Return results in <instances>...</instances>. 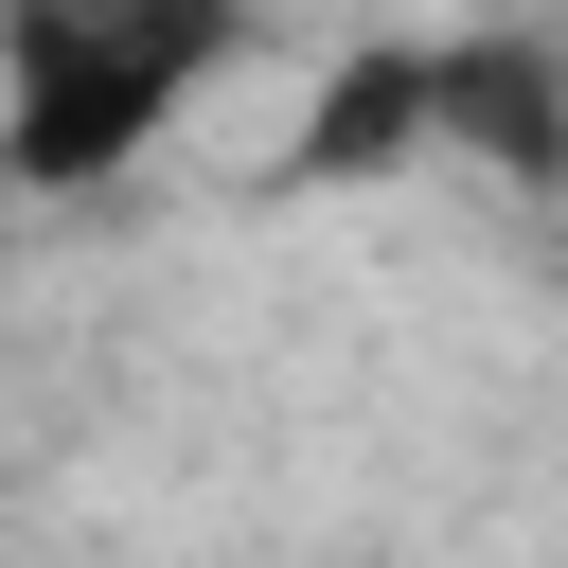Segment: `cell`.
I'll use <instances>...</instances> for the list:
<instances>
[{
	"instance_id": "cell-2",
	"label": "cell",
	"mask_w": 568,
	"mask_h": 568,
	"mask_svg": "<svg viewBox=\"0 0 568 568\" xmlns=\"http://www.w3.org/2000/svg\"><path fill=\"white\" fill-rule=\"evenodd\" d=\"M426 142H462L497 178H568V71H550V36H444L426 53Z\"/></svg>"
},
{
	"instance_id": "cell-3",
	"label": "cell",
	"mask_w": 568,
	"mask_h": 568,
	"mask_svg": "<svg viewBox=\"0 0 568 568\" xmlns=\"http://www.w3.org/2000/svg\"><path fill=\"white\" fill-rule=\"evenodd\" d=\"M390 160H426V53L390 36V53H337L320 71V106H302V142H284V178H390Z\"/></svg>"
},
{
	"instance_id": "cell-4",
	"label": "cell",
	"mask_w": 568,
	"mask_h": 568,
	"mask_svg": "<svg viewBox=\"0 0 568 568\" xmlns=\"http://www.w3.org/2000/svg\"><path fill=\"white\" fill-rule=\"evenodd\" d=\"M71 18H124V36H178V53H231V0H71Z\"/></svg>"
},
{
	"instance_id": "cell-1",
	"label": "cell",
	"mask_w": 568,
	"mask_h": 568,
	"mask_svg": "<svg viewBox=\"0 0 568 568\" xmlns=\"http://www.w3.org/2000/svg\"><path fill=\"white\" fill-rule=\"evenodd\" d=\"M195 71H213V53H178V36L71 18V0H0V142H18V178H36V195L106 178L142 124H178V89H195Z\"/></svg>"
}]
</instances>
